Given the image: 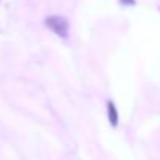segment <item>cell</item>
<instances>
[{"label":"cell","mask_w":160,"mask_h":160,"mask_svg":"<svg viewBox=\"0 0 160 160\" xmlns=\"http://www.w3.org/2000/svg\"><path fill=\"white\" fill-rule=\"evenodd\" d=\"M46 25L60 38H66L69 33V22L66 18L61 16H50L46 19Z\"/></svg>","instance_id":"cell-1"},{"label":"cell","mask_w":160,"mask_h":160,"mask_svg":"<svg viewBox=\"0 0 160 160\" xmlns=\"http://www.w3.org/2000/svg\"><path fill=\"white\" fill-rule=\"evenodd\" d=\"M107 113H108V121H110V124H112L113 127H116V126H118V110H116V107H115V104H113L112 101L107 104Z\"/></svg>","instance_id":"cell-2"},{"label":"cell","mask_w":160,"mask_h":160,"mask_svg":"<svg viewBox=\"0 0 160 160\" xmlns=\"http://www.w3.org/2000/svg\"><path fill=\"white\" fill-rule=\"evenodd\" d=\"M121 2H124V3H129V5H133V3H135V0H121Z\"/></svg>","instance_id":"cell-3"}]
</instances>
